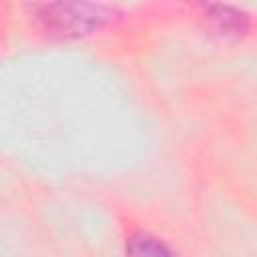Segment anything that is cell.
Segmentation results:
<instances>
[{"instance_id": "obj_1", "label": "cell", "mask_w": 257, "mask_h": 257, "mask_svg": "<svg viewBox=\"0 0 257 257\" xmlns=\"http://www.w3.org/2000/svg\"><path fill=\"white\" fill-rule=\"evenodd\" d=\"M112 10L88 0H54L36 12L42 28L58 38L86 36L112 20Z\"/></svg>"}, {"instance_id": "obj_2", "label": "cell", "mask_w": 257, "mask_h": 257, "mask_svg": "<svg viewBox=\"0 0 257 257\" xmlns=\"http://www.w3.org/2000/svg\"><path fill=\"white\" fill-rule=\"evenodd\" d=\"M207 16L213 28L225 36H239L247 30V16L231 6H213Z\"/></svg>"}, {"instance_id": "obj_3", "label": "cell", "mask_w": 257, "mask_h": 257, "mask_svg": "<svg viewBox=\"0 0 257 257\" xmlns=\"http://www.w3.org/2000/svg\"><path fill=\"white\" fill-rule=\"evenodd\" d=\"M126 253H131V255H171L173 251L157 237H153L149 233H137L128 239Z\"/></svg>"}]
</instances>
